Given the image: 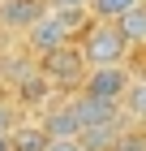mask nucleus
<instances>
[{"mask_svg": "<svg viewBox=\"0 0 146 151\" xmlns=\"http://www.w3.org/2000/svg\"><path fill=\"white\" fill-rule=\"evenodd\" d=\"M86 17H90V9H52V4H47L43 17L26 30V43H30L39 56H43V52H56V47L73 43V35L86 30Z\"/></svg>", "mask_w": 146, "mask_h": 151, "instance_id": "f257e3e1", "label": "nucleus"}, {"mask_svg": "<svg viewBox=\"0 0 146 151\" xmlns=\"http://www.w3.org/2000/svg\"><path fill=\"white\" fill-rule=\"evenodd\" d=\"M82 56H86L90 69H103V65H125V56H129V39H125V30L116 22H108V17H99V22H90L86 30H82Z\"/></svg>", "mask_w": 146, "mask_h": 151, "instance_id": "f03ea898", "label": "nucleus"}, {"mask_svg": "<svg viewBox=\"0 0 146 151\" xmlns=\"http://www.w3.org/2000/svg\"><path fill=\"white\" fill-rule=\"evenodd\" d=\"M39 69H43V78L52 82V86H82L86 73H90V65H86V56H82V47L65 43V47H56V52H43V56H39Z\"/></svg>", "mask_w": 146, "mask_h": 151, "instance_id": "7ed1b4c3", "label": "nucleus"}, {"mask_svg": "<svg viewBox=\"0 0 146 151\" xmlns=\"http://www.w3.org/2000/svg\"><path fill=\"white\" fill-rule=\"evenodd\" d=\"M129 69L125 65H103V69H90L86 73V82H82L78 91L82 95H90V99H103V104H120L125 99V91H129Z\"/></svg>", "mask_w": 146, "mask_h": 151, "instance_id": "20e7f679", "label": "nucleus"}, {"mask_svg": "<svg viewBox=\"0 0 146 151\" xmlns=\"http://www.w3.org/2000/svg\"><path fill=\"white\" fill-rule=\"evenodd\" d=\"M47 0H0V26L4 30H30L39 17H43Z\"/></svg>", "mask_w": 146, "mask_h": 151, "instance_id": "39448f33", "label": "nucleus"}, {"mask_svg": "<svg viewBox=\"0 0 146 151\" xmlns=\"http://www.w3.org/2000/svg\"><path fill=\"white\" fill-rule=\"evenodd\" d=\"M39 125L47 129V138H82V116H78V108H73V99L47 108V116Z\"/></svg>", "mask_w": 146, "mask_h": 151, "instance_id": "423d86ee", "label": "nucleus"}, {"mask_svg": "<svg viewBox=\"0 0 146 151\" xmlns=\"http://www.w3.org/2000/svg\"><path fill=\"white\" fill-rule=\"evenodd\" d=\"M116 26L125 30L129 47H142V43H146V0H142V4H133L129 13H120V17H116Z\"/></svg>", "mask_w": 146, "mask_h": 151, "instance_id": "0eeeda50", "label": "nucleus"}, {"mask_svg": "<svg viewBox=\"0 0 146 151\" xmlns=\"http://www.w3.org/2000/svg\"><path fill=\"white\" fill-rule=\"evenodd\" d=\"M9 138H13V151H47V142H52L43 125H17Z\"/></svg>", "mask_w": 146, "mask_h": 151, "instance_id": "6e6552de", "label": "nucleus"}, {"mask_svg": "<svg viewBox=\"0 0 146 151\" xmlns=\"http://www.w3.org/2000/svg\"><path fill=\"white\" fill-rule=\"evenodd\" d=\"M120 112L129 116V121H146V78L129 82V91H125V99H120Z\"/></svg>", "mask_w": 146, "mask_h": 151, "instance_id": "1a4fd4ad", "label": "nucleus"}, {"mask_svg": "<svg viewBox=\"0 0 146 151\" xmlns=\"http://www.w3.org/2000/svg\"><path fill=\"white\" fill-rule=\"evenodd\" d=\"M133 4H142V0H90V17H108V22H116V17L129 13Z\"/></svg>", "mask_w": 146, "mask_h": 151, "instance_id": "9d476101", "label": "nucleus"}, {"mask_svg": "<svg viewBox=\"0 0 146 151\" xmlns=\"http://www.w3.org/2000/svg\"><path fill=\"white\" fill-rule=\"evenodd\" d=\"M108 151H146V134H129V129H125Z\"/></svg>", "mask_w": 146, "mask_h": 151, "instance_id": "9b49d317", "label": "nucleus"}, {"mask_svg": "<svg viewBox=\"0 0 146 151\" xmlns=\"http://www.w3.org/2000/svg\"><path fill=\"white\" fill-rule=\"evenodd\" d=\"M17 129V116H13V104H4L0 99V134H13Z\"/></svg>", "mask_w": 146, "mask_h": 151, "instance_id": "f8f14e48", "label": "nucleus"}, {"mask_svg": "<svg viewBox=\"0 0 146 151\" xmlns=\"http://www.w3.org/2000/svg\"><path fill=\"white\" fill-rule=\"evenodd\" d=\"M47 151H86V147H82V138H52Z\"/></svg>", "mask_w": 146, "mask_h": 151, "instance_id": "ddd939ff", "label": "nucleus"}, {"mask_svg": "<svg viewBox=\"0 0 146 151\" xmlns=\"http://www.w3.org/2000/svg\"><path fill=\"white\" fill-rule=\"evenodd\" d=\"M52 9H90V0H47Z\"/></svg>", "mask_w": 146, "mask_h": 151, "instance_id": "4468645a", "label": "nucleus"}, {"mask_svg": "<svg viewBox=\"0 0 146 151\" xmlns=\"http://www.w3.org/2000/svg\"><path fill=\"white\" fill-rule=\"evenodd\" d=\"M0 151H13V138H9V134H0Z\"/></svg>", "mask_w": 146, "mask_h": 151, "instance_id": "2eb2a0df", "label": "nucleus"}]
</instances>
